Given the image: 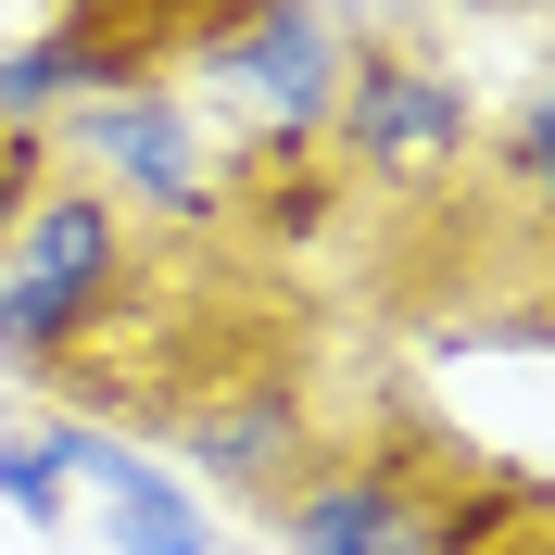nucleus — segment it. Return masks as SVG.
I'll return each instance as SVG.
<instances>
[{
    "mask_svg": "<svg viewBox=\"0 0 555 555\" xmlns=\"http://www.w3.org/2000/svg\"><path fill=\"white\" fill-rule=\"evenodd\" d=\"M518 341H555V315H518Z\"/></svg>",
    "mask_w": 555,
    "mask_h": 555,
    "instance_id": "f8f14e48",
    "label": "nucleus"
},
{
    "mask_svg": "<svg viewBox=\"0 0 555 555\" xmlns=\"http://www.w3.org/2000/svg\"><path fill=\"white\" fill-rule=\"evenodd\" d=\"M0 505H13V518H64L76 505V467H64V442H51V429H0Z\"/></svg>",
    "mask_w": 555,
    "mask_h": 555,
    "instance_id": "9d476101",
    "label": "nucleus"
},
{
    "mask_svg": "<svg viewBox=\"0 0 555 555\" xmlns=\"http://www.w3.org/2000/svg\"><path fill=\"white\" fill-rule=\"evenodd\" d=\"M291 555H429V480L366 454V467H304L278 492Z\"/></svg>",
    "mask_w": 555,
    "mask_h": 555,
    "instance_id": "39448f33",
    "label": "nucleus"
},
{
    "mask_svg": "<svg viewBox=\"0 0 555 555\" xmlns=\"http://www.w3.org/2000/svg\"><path fill=\"white\" fill-rule=\"evenodd\" d=\"M76 139L102 152V190L114 203H139V215H177V228H203L215 215V152H203V127H190V102L177 89H102V102H76Z\"/></svg>",
    "mask_w": 555,
    "mask_h": 555,
    "instance_id": "20e7f679",
    "label": "nucleus"
},
{
    "mask_svg": "<svg viewBox=\"0 0 555 555\" xmlns=\"http://www.w3.org/2000/svg\"><path fill=\"white\" fill-rule=\"evenodd\" d=\"M139 241H127V203L114 190H38L0 241V366H76V341L114 315Z\"/></svg>",
    "mask_w": 555,
    "mask_h": 555,
    "instance_id": "f257e3e1",
    "label": "nucleus"
},
{
    "mask_svg": "<svg viewBox=\"0 0 555 555\" xmlns=\"http://www.w3.org/2000/svg\"><path fill=\"white\" fill-rule=\"evenodd\" d=\"M341 64H353V38L315 13V0H215V13H190V76H203L253 139H278V165H291L304 139H328Z\"/></svg>",
    "mask_w": 555,
    "mask_h": 555,
    "instance_id": "f03ea898",
    "label": "nucleus"
},
{
    "mask_svg": "<svg viewBox=\"0 0 555 555\" xmlns=\"http://www.w3.org/2000/svg\"><path fill=\"white\" fill-rule=\"evenodd\" d=\"M505 555H518V543H505Z\"/></svg>",
    "mask_w": 555,
    "mask_h": 555,
    "instance_id": "ddd939ff",
    "label": "nucleus"
},
{
    "mask_svg": "<svg viewBox=\"0 0 555 555\" xmlns=\"http://www.w3.org/2000/svg\"><path fill=\"white\" fill-rule=\"evenodd\" d=\"M51 114H76V38L64 26L0 51V127H51Z\"/></svg>",
    "mask_w": 555,
    "mask_h": 555,
    "instance_id": "6e6552de",
    "label": "nucleus"
},
{
    "mask_svg": "<svg viewBox=\"0 0 555 555\" xmlns=\"http://www.w3.org/2000/svg\"><path fill=\"white\" fill-rule=\"evenodd\" d=\"M51 442H64L76 492H102V518H114V555H215V518H203V492L177 480V467L127 454L114 429H89V416H64Z\"/></svg>",
    "mask_w": 555,
    "mask_h": 555,
    "instance_id": "423d86ee",
    "label": "nucleus"
},
{
    "mask_svg": "<svg viewBox=\"0 0 555 555\" xmlns=\"http://www.w3.org/2000/svg\"><path fill=\"white\" fill-rule=\"evenodd\" d=\"M328 139L366 190H442L467 165V89H454L429 51H391V38H353L341 102H328Z\"/></svg>",
    "mask_w": 555,
    "mask_h": 555,
    "instance_id": "7ed1b4c3",
    "label": "nucleus"
},
{
    "mask_svg": "<svg viewBox=\"0 0 555 555\" xmlns=\"http://www.w3.org/2000/svg\"><path fill=\"white\" fill-rule=\"evenodd\" d=\"M518 518H530V480H467L429 505V555H505Z\"/></svg>",
    "mask_w": 555,
    "mask_h": 555,
    "instance_id": "1a4fd4ad",
    "label": "nucleus"
},
{
    "mask_svg": "<svg viewBox=\"0 0 555 555\" xmlns=\"http://www.w3.org/2000/svg\"><path fill=\"white\" fill-rule=\"evenodd\" d=\"M505 177H518L530 203L555 215V76H543V89L518 102V127H505Z\"/></svg>",
    "mask_w": 555,
    "mask_h": 555,
    "instance_id": "9b49d317",
    "label": "nucleus"
},
{
    "mask_svg": "<svg viewBox=\"0 0 555 555\" xmlns=\"http://www.w3.org/2000/svg\"><path fill=\"white\" fill-rule=\"evenodd\" d=\"M190 454H203L228 492H291L315 467V404L291 379H228L190 404Z\"/></svg>",
    "mask_w": 555,
    "mask_h": 555,
    "instance_id": "0eeeda50",
    "label": "nucleus"
}]
</instances>
